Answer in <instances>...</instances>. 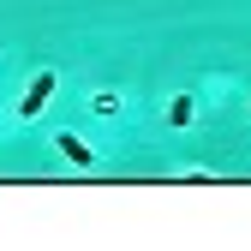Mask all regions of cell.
Listing matches in <instances>:
<instances>
[{
    "label": "cell",
    "instance_id": "1",
    "mask_svg": "<svg viewBox=\"0 0 251 251\" xmlns=\"http://www.w3.org/2000/svg\"><path fill=\"white\" fill-rule=\"evenodd\" d=\"M54 84H60L54 72H36V78H30V90L18 96V114H24V120H36V114L48 108V96H54Z\"/></svg>",
    "mask_w": 251,
    "mask_h": 251
},
{
    "label": "cell",
    "instance_id": "3",
    "mask_svg": "<svg viewBox=\"0 0 251 251\" xmlns=\"http://www.w3.org/2000/svg\"><path fill=\"white\" fill-rule=\"evenodd\" d=\"M168 126H192V96H174L168 102Z\"/></svg>",
    "mask_w": 251,
    "mask_h": 251
},
{
    "label": "cell",
    "instance_id": "2",
    "mask_svg": "<svg viewBox=\"0 0 251 251\" xmlns=\"http://www.w3.org/2000/svg\"><path fill=\"white\" fill-rule=\"evenodd\" d=\"M54 150H60V155H66V162H72V168H90V162H96V150H90V144H84L78 132H60V138H54Z\"/></svg>",
    "mask_w": 251,
    "mask_h": 251
}]
</instances>
